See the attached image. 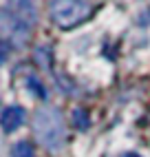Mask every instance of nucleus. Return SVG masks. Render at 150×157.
I'll list each match as a JSON object with an SVG mask.
<instances>
[{
    "label": "nucleus",
    "instance_id": "nucleus-8",
    "mask_svg": "<svg viewBox=\"0 0 150 157\" xmlns=\"http://www.w3.org/2000/svg\"><path fill=\"white\" fill-rule=\"evenodd\" d=\"M124 157H141V155H137V153H126Z\"/></svg>",
    "mask_w": 150,
    "mask_h": 157
},
{
    "label": "nucleus",
    "instance_id": "nucleus-7",
    "mask_svg": "<svg viewBox=\"0 0 150 157\" xmlns=\"http://www.w3.org/2000/svg\"><path fill=\"white\" fill-rule=\"evenodd\" d=\"M9 42L7 40H0V64H2V62H7V58H9Z\"/></svg>",
    "mask_w": 150,
    "mask_h": 157
},
{
    "label": "nucleus",
    "instance_id": "nucleus-1",
    "mask_svg": "<svg viewBox=\"0 0 150 157\" xmlns=\"http://www.w3.org/2000/svg\"><path fill=\"white\" fill-rule=\"evenodd\" d=\"M36 20L38 9L33 0H5L2 11H0V25L9 29L11 38H16L18 42L29 38Z\"/></svg>",
    "mask_w": 150,
    "mask_h": 157
},
{
    "label": "nucleus",
    "instance_id": "nucleus-6",
    "mask_svg": "<svg viewBox=\"0 0 150 157\" xmlns=\"http://www.w3.org/2000/svg\"><path fill=\"white\" fill-rule=\"evenodd\" d=\"M73 122H75V126H80V128H88V113L84 109L73 111Z\"/></svg>",
    "mask_w": 150,
    "mask_h": 157
},
{
    "label": "nucleus",
    "instance_id": "nucleus-4",
    "mask_svg": "<svg viewBox=\"0 0 150 157\" xmlns=\"http://www.w3.org/2000/svg\"><path fill=\"white\" fill-rule=\"evenodd\" d=\"M24 120H27V113L22 106H7L0 115V126L7 133H13L24 124Z\"/></svg>",
    "mask_w": 150,
    "mask_h": 157
},
{
    "label": "nucleus",
    "instance_id": "nucleus-3",
    "mask_svg": "<svg viewBox=\"0 0 150 157\" xmlns=\"http://www.w3.org/2000/svg\"><path fill=\"white\" fill-rule=\"evenodd\" d=\"M49 13L60 29H73L88 16V5L84 0H51Z\"/></svg>",
    "mask_w": 150,
    "mask_h": 157
},
{
    "label": "nucleus",
    "instance_id": "nucleus-2",
    "mask_svg": "<svg viewBox=\"0 0 150 157\" xmlns=\"http://www.w3.org/2000/svg\"><path fill=\"white\" fill-rule=\"evenodd\" d=\"M33 131H36V137L40 140V144L47 146L49 151H58L64 144V137H66L60 111L51 109V106H42L36 111Z\"/></svg>",
    "mask_w": 150,
    "mask_h": 157
},
{
    "label": "nucleus",
    "instance_id": "nucleus-5",
    "mask_svg": "<svg viewBox=\"0 0 150 157\" xmlns=\"http://www.w3.org/2000/svg\"><path fill=\"white\" fill-rule=\"evenodd\" d=\"M13 157H33V146H31L29 142H18L13 146V151H11Z\"/></svg>",
    "mask_w": 150,
    "mask_h": 157
}]
</instances>
